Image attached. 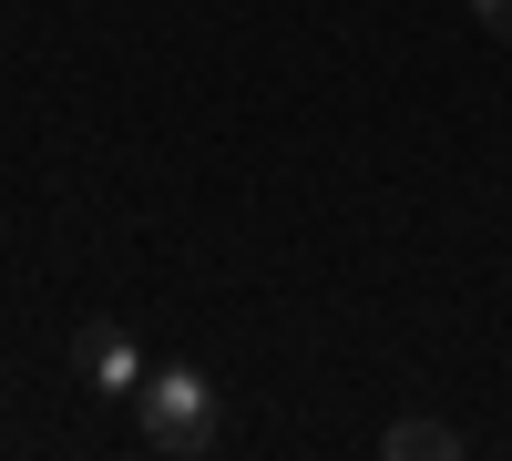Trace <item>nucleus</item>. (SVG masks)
I'll use <instances>...</instances> for the list:
<instances>
[{"label": "nucleus", "mask_w": 512, "mask_h": 461, "mask_svg": "<svg viewBox=\"0 0 512 461\" xmlns=\"http://www.w3.org/2000/svg\"><path fill=\"white\" fill-rule=\"evenodd\" d=\"M72 369H82V390H103V400H134V390L154 380V369H144V349L123 339V328H103V318L72 339Z\"/></svg>", "instance_id": "nucleus-2"}, {"label": "nucleus", "mask_w": 512, "mask_h": 461, "mask_svg": "<svg viewBox=\"0 0 512 461\" xmlns=\"http://www.w3.org/2000/svg\"><path fill=\"white\" fill-rule=\"evenodd\" d=\"M134 431L164 461H195L205 441H216V390H205L195 369H154V380L134 390Z\"/></svg>", "instance_id": "nucleus-1"}, {"label": "nucleus", "mask_w": 512, "mask_h": 461, "mask_svg": "<svg viewBox=\"0 0 512 461\" xmlns=\"http://www.w3.org/2000/svg\"><path fill=\"white\" fill-rule=\"evenodd\" d=\"M472 11H482V21H492V31L512 41V0H472Z\"/></svg>", "instance_id": "nucleus-4"}, {"label": "nucleus", "mask_w": 512, "mask_h": 461, "mask_svg": "<svg viewBox=\"0 0 512 461\" xmlns=\"http://www.w3.org/2000/svg\"><path fill=\"white\" fill-rule=\"evenodd\" d=\"M379 451H390V461H451L461 431H451V421H390V431H379Z\"/></svg>", "instance_id": "nucleus-3"}]
</instances>
